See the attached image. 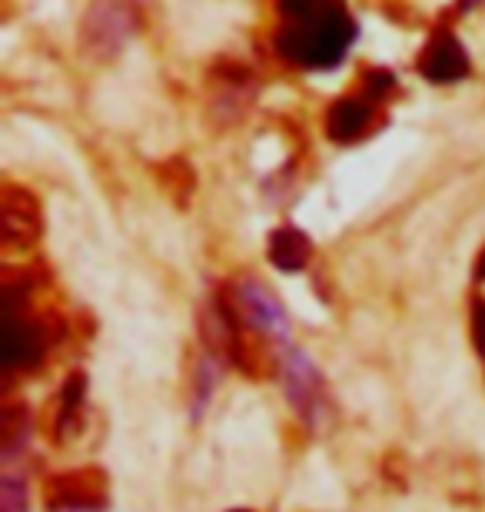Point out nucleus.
<instances>
[{
  "label": "nucleus",
  "mask_w": 485,
  "mask_h": 512,
  "mask_svg": "<svg viewBox=\"0 0 485 512\" xmlns=\"http://www.w3.org/2000/svg\"><path fill=\"white\" fill-rule=\"evenodd\" d=\"M280 54L303 67H333L356 37L343 0H283Z\"/></svg>",
  "instance_id": "f257e3e1"
},
{
  "label": "nucleus",
  "mask_w": 485,
  "mask_h": 512,
  "mask_svg": "<svg viewBox=\"0 0 485 512\" xmlns=\"http://www.w3.org/2000/svg\"><path fill=\"white\" fill-rule=\"evenodd\" d=\"M27 503V486L17 476L4 479V512H24Z\"/></svg>",
  "instance_id": "6e6552de"
},
{
  "label": "nucleus",
  "mask_w": 485,
  "mask_h": 512,
  "mask_svg": "<svg viewBox=\"0 0 485 512\" xmlns=\"http://www.w3.org/2000/svg\"><path fill=\"white\" fill-rule=\"evenodd\" d=\"M233 310H236V316H240L246 326H253L256 333L270 336V340H276L280 346L290 343V320H286L283 303L276 300V296L266 290V286L256 283V280L236 283Z\"/></svg>",
  "instance_id": "7ed1b4c3"
},
{
  "label": "nucleus",
  "mask_w": 485,
  "mask_h": 512,
  "mask_svg": "<svg viewBox=\"0 0 485 512\" xmlns=\"http://www.w3.org/2000/svg\"><path fill=\"white\" fill-rule=\"evenodd\" d=\"M309 253H313L309 240L293 227L276 230L270 237V260H273V266H280V270H286V273L303 270V266L309 263Z\"/></svg>",
  "instance_id": "0eeeda50"
},
{
  "label": "nucleus",
  "mask_w": 485,
  "mask_h": 512,
  "mask_svg": "<svg viewBox=\"0 0 485 512\" xmlns=\"http://www.w3.org/2000/svg\"><path fill=\"white\" fill-rule=\"evenodd\" d=\"M392 90V74H386V70H373L369 74V97L379 100V97H386Z\"/></svg>",
  "instance_id": "1a4fd4ad"
},
{
  "label": "nucleus",
  "mask_w": 485,
  "mask_h": 512,
  "mask_svg": "<svg viewBox=\"0 0 485 512\" xmlns=\"http://www.w3.org/2000/svg\"><path fill=\"white\" fill-rule=\"evenodd\" d=\"M280 373L286 383V393H290L293 409L309 423H319L326 416V389H323V376L313 366V360L293 343H283L280 353Z\"/></svg>",
  "instance_id": "f03ea898"
},
{
  "label": "nucleus",
  "mask_w": 485,
  "mask_h": 512,
  "mask_svg": "<svg viewBox=\"0 0 485 512\" xmlns=\"http://www.w3.org/2000/svg\"><path fill=\"white\" fill-rule=\"evenodd\" d=\"M369 124H373V107H369V100L349 97V100H339V104L329 110L326 130L336 143H353L369 130Z\"/></svg>",
  "instance_id": "423d86ee"
},
{
  "label": "nucleus",
  "mask_w": 485,
  "mask_h": 512,
  "mask_svg": "<svg viewBox=\"0 0 485 512\" xmlns=\"http://www.w3.org/2000/svg\"><path fill=\"white\" fill-rule=\"evenodd\" d=\"M419 70L429 80H436V84H452V80L469 74V57L452 34H436V40H432L429 50L422 54Z\"/></svg>",
  "instance_id": "39448f33"
},
{
  "label": "nucleus",
  "mask_w": 485,
  "mask_h": 512,
  "mask_svg": "<svg viewBox=\"0 0 485 512\" xmlns=\"http://www.w3.org/2000/svg\"><path fill=\"white\" fill-rule=\"evenodd\" d=\"M130 30H133V17L123 0H100L87 17V40L100 54H113L130 37Z\"/></svg>",
  "instance_id": "20e7f679"
}]
</instances>
